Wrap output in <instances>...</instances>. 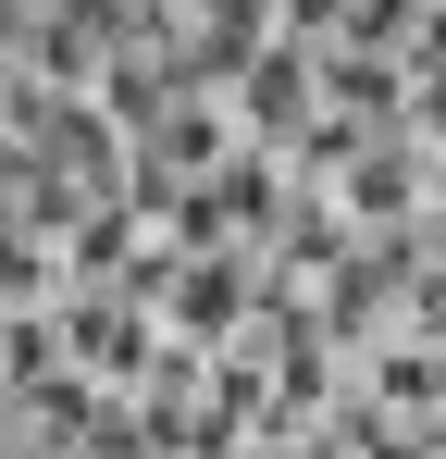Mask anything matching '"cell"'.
<instances>
[{"instance_id":"7a4b0ae2","label":"cell","mask_w":446,"mask_h":459,"mask_svg":"<svg viewBox=\"0 0 446 459\" xmlns=\"http://www.w3.org/2000/svg\"><path fill=\"white\" fill-rule=\"evenodd\" d=\"M223 112H236V137H261V150H297L310 137V112H322V38H261V63L223 87Z\"/></svg>"},{"instance_id":"6da1fadb","label":"cell","mask_w":446,"mask_h":459,"mask_svg":"<svg viewBox=\"0 0 446 459\" xmlns=\"http://www.w3.org/2000/svg\"><path fill=\"white\" fill-rule=\"evenodd\" d=\"M261 323V236H223V248H174V286H161V335H248Z\"/></svg>"}]
</instances>
